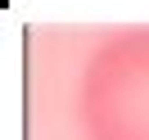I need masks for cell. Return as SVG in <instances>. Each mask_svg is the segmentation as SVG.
Segmentation results:
<instances>
[{"instance_id":"obj_1","label":"cell","mask_w":149,"mask_h":140,"mask_svg":"<svg viewBox=\"0 0 149 140\" xmlns=\"http://www.w3.org/2000/svg\"><path fill=\"white\" fill-rule=\"evenodd\" d=\"M91 140H149V36H122L86 77Z\"/></svg>"}]
</instances>
